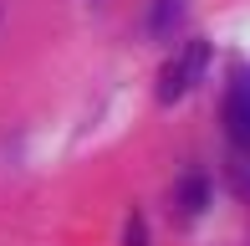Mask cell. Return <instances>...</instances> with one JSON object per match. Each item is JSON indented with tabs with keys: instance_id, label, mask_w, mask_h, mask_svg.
<instances>
[{
	"instance_id": "5",
	"label": "cell",
	"mask_w": 250,
	"mask_h": 246,
	"mask_svg": "<svg viewBox=\"0 0 250 246\" xmlns=\"http://www.w3.org/2000/svg\"><path fill=\"white\" fill-rule=\"evenodd\" d=\"M128 246H148V226H143V216L128 221Z\"/></svg>"
},
{
	"instance_id": "2",
	"label": "cell",
	"mask_w": 250,
	"mask_h": 246,
	"mask_svg": "<svg viewBox=\"0 0 250 246\" xmlns=\"http://www.w3.org/2000/svg\"><path fill=\"white\" fill-rule=\"evenodd\" d=\"M225 133L235 149L250 154V67H235V82L225 93Z\"/></svg>"
},
{
	"instance_id": "3",
	"label": "cell",
	"mask_w": 250,
	"mask_h": 246,
	"mask_svg": "<svg viewBox=\"0 0 250 246\" xmlns=\"http://www.w3.org/2000/svg\"><path fill=\"white\" fill-rule=\"evenodd\" d=\"M179 21H184V0H153V10H148V31L153 36H174Z\"/></svg>"
},
{
	"instance_id": "1",
	"label": "cell",
	"mask_w": 250,
	"mask_h": 246,
	"mask_svg": "<svg viewBox=\"0 0 250 246\" xmlns=\"http://www.w3.org/2000/svg\"><path fill=\"white\" fill-rule=\"evenodd\" d=\"M204 67H209V47L204 41H184V47L168 57V67L158 72V103H179L204 82Z\"/></svg>"
},
{
	"instance_id": "4",
	"label": "cell",
	"mask_w": 250,
	"mask_h": 246,
	"mask_svg": "<svg viewBox=\"0 0 250 246\" xmlns=\"http://www.w3.org/2000/svg\"><path fill=\"white\" fill-rule=\"evenodd\" d=\"M204 205H209V185H204L199 174H189V180L179 185V210H184V216H199Z\"/></svg>"
}]
</instances>
